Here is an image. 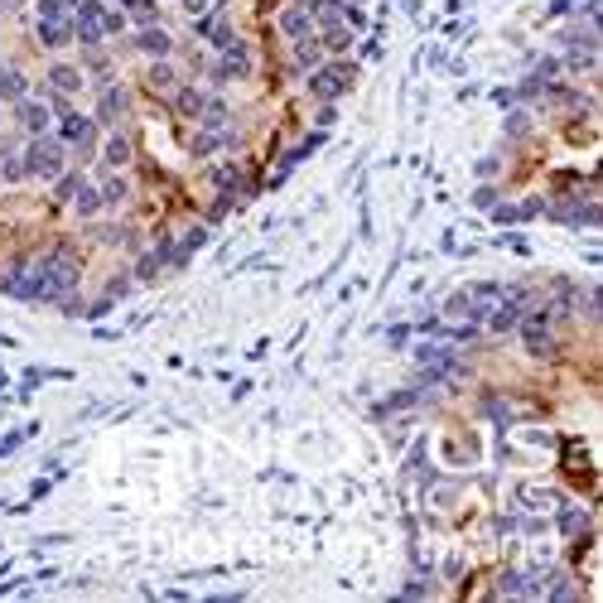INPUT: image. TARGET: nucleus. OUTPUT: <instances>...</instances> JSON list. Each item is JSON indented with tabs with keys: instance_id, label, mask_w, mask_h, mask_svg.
I'll return each mask as SVG.
<instances>
[{
	"instance_id": "9d476101",
	"label": "nucleus",
	"mask_w": 603,
	"mask_h": 603,
	"mask_svg": "<svg viewBox=\"0 0 603 603\" xmlns=\"http://www.w3.org/2000/svg\"><path fill=\"white\" fill-rule=\"evenodd\" d=\"M92 179H97V189H102L107 213H126V208L136 203V179H131V169H92Z\"/></svg>"
},
{
	"instance_id": "c85d7f7f",
	"label": "nucleus",
	"mask_w": 603,
	"mask_h": 603,
	"mask_svg": "<svg viewBox=\"0 0 603 603\" xmlns=\"http://www.w3.org/2000/svg\"><path fill=\"white\" fill-rule=\"evenodd\" d=\"M502 131H507V145L526 140V136H531V111H526V107H512V111H507V121H502Z\"/></svg>"
},
{
	"instance_id": "a878e982",
	"label": "nucleus",
	"mask_w": 603,
	"mask_h": 603,
	"mask_svg": "<svg viewBox=\"0 0 603 603\" xmlns=\"http://www.w3.org/2000/svg\"><path fill=\"white\" fill-rule=\"evenodd\" d=\"M121 10H126V20H131V29L165 25V10H160V0H121Z\"/></svg>"
},
{
	"instance_id": "bb28decb",
	"label": "nucleus",
	"mask_w": 603,
	"mask_h": 603,
	"mask_svg": "<svg viewBox=\"0 0 603 603\" xmlns=\"http://www.w3.org/2000/svg\"><path fill=\"white\" fill-rule=\"evenodd\" d=\"M237 208H242V203H237V193H208V203L198 208V218L208 222V227H218V222L227 218V213H237Z\"/></svg>"
},
{
	"instance_id": "f3484780",
	"label": "nucleus",
	"mask_w": 603,
	"mask_h": 603,
	"mask_svg": "<svg viewBox=\"0 0 603 603\" xmlns=\"http://www.w3.org/2000/svg\"><path fill=\"white\" fill-rule=\"evenodd\" d=\"M179 150L189 155L193 165H208V160H218V155H222V131L189 126V131H179Z\"/></svg>"
},
{
	"instance_id": "79ce46f5",
	"label": "nucleus",
	"mask_w": 603,
	"mask_h": 603,
	"mask_svg": "<svg viewBox=\"0 0 603 603\" xmlns=\"http://www.w3.org/2000/svg\"><path fill=\"white\" fill-rule=\"evenodd\" d=\"M353 5H367V0H353Z\"/></svg>"
},
{
	"instance_id": "c9c22d12",
	"label": "nucleus",
	"mask_w": 603,
	"mask_h": 603,
	"mask_svg": "<svg viewBox=\"0 0 603 603\" xmlns=\"http://www.w3.org/2000/svg\"><path fill=\"white\" fill-rule=\"evenodd\" d=\"M343 25L353 29V34H362V29H367V5H353V0H348V5H343Z\"/></svg>"
},
{
	"instance_id": "412c9836",
	"label": "nucleus",
	"mask_w": 603,
	"mask_h": 603,
	"mask_svg": "<svg viewBox=\"0 0 603 603\" xmlns=\"http://www.w3.org/2000/svg\"><path fill=\"white\" fill-rule=\"evenodd\" d=\"M29 92H34V78H29L20 63H5V68H0V107H15Z\"/></svg>"
},
{
	"instance_id": "ea45409f",
	"label": "nucleus",
	"mask_w": 603,
	"mask_h": 603,
	"mask_svg": "<svg viewBox=\"0 0 603 603\" xmlns=\"http://www.w3.org/2000/svg\"><path fill=\"white\" fill-rule=\"evenodd\" d=\"M0 126H10V107H0Z\"/></svg>"
},
{
	"instance_id": "7c9ffc66",
	"label": "nucleus",
	"mask_w": 603,
	"mask_h": 603,
	"mask_svg": "<svg viewBox=\"0 0 603 603\" xmlns=\"http://www.w3.org/2000/svg\"><path fill=\"white\" fill-rule=\"evenodd\" d=\"M0 179H5V189H29V169L20 155H10V160H0Z\"/></svg>"
},
{
	"instance_id": "0eeeda50",
	"label": "nucleus",
	"mask_w": 603,
	"mask_h": 603,
	"mask_svg": "<svg viewBox=\"0 0 603 603\" xmlns=\"http://www.w3.org/2000/svg\"><path fill=\"white\" fill-rule=\"evenodd\" d=\"M189 34L198 39V44H208V54H222V49H232L237 39H242V29H237V20L227 15V10H208V15H198L189 25Z\"/></svg>"
},
{
	"instance_id": "aec40b11",
	"label": "nucleus",
	"mask_w": 603,
	"mask_h": 603,
	"mask_svg": "<svg viewBox=\"0 0 603 603\" xmlns=\"http://www.w3.org/2000/svg\"><path fill=\"white\" fill-rule=\"evenodd\" d=\"M92 174V169L83 165H68L63 174H58L54 184H49V213H58V208H68L73 198H78V189H83V179Z\"/></svg>"
},
{
	"instance_id": "2f4dec72",
	"label": "nucleus",
	"mask_w": 603,
	"mask_h": 603,
	"mask_svg": "<svg viewBox=\"0 0 603 603\" xmlns=\"http://www.w3.org/2000/svg\"><path fill=\"white\" fill-rule=\"evenodd\" d=\"M78 0H34V20H68Z\"/></svg>"
},
{
	"instance_id": "f257e3e1",
	"label": "nucleus",
	"mask_w": 603,
	"mask_h": 603,
	"mask_svg": "<svg viewBox=\"0 0 603 603\" xmlns=\"http://www.w3.org/2000/svg\"><path fill=\"white\" fill-rule=\"evenodd\" d=\"M357 73H362V68H357V58H348V54H343V58H324V63H319V68H314L300 87H304V97H309V102H343V97L357 87Z\"/></svg>"
},
{
	"instance_id": "cd10ccee",
	"label": "nucleus",
	"mask_w": 603,
	"mask_h": 603,
	"mask_svg": "<svg viewBox=\"0 0 603 603\" xmlns=\"http://www.w3.org/2000/svg\"><path fill=\"white\" fill-rule=\"evenodd\" d=\"M174 232H179V247L189 251V256H193V251H203V247H208V237H213V227H208L203 218H189L184 227H174Z\"/></svg>"
},
{
	"instance_id": "4c0bfd02",
	"label": "nucleus",
	"mask_w": 603,
	"mask_h": 603,
	"mask_svg": "<svg viewBox=\"0 0 603 603\" xmlns=\"http://www.w3.org/2000/svg\"><path fill=\"white\" fill-rule=\"evenodd\" d=\"M502 174V150H493L488 160H478V179H497Z\"/></svg>"
},
{
	"instance_id": "20e7f679",
	"label": "nucleus",
	"mask_w": 603,
	"mask_h": 603,
	"mask_svg": "<svg viewBox=\"0 0 603 603\" xmlns=\"http://www.w3.org/2000/svg\"><path fill=\"white\" fill-rule=\"evenodd\" d=\"M131 116H136V92H131V83L116 78L111 87H97V92H92V121H97L102 131L131 126Z\"/></svg>"
},
{
	"instance_id": "7ed1b4c3",
	"label": "nucleus",
	"mask_w": 603,
	"mask_h": 603,
	"mask_svg": "<svg viewBox=\"0 0 603 603\" xmlns=\"http://www.w3.org/2000/svg\"><path fill=\"white\" fill-rule=\"evenodd\" d=\"M54 136L73 150V165H83V169H92L97 165V145H102V126L92 121V111H83V107H73L68 116H58L54 121Z\"/></svg>"
},
{
	"instance_id": "f704fd0d",
	"label": "nucleus",
	"mask_w": 603,
	"mask_h": 603,
	"mask_svg": "<svg viewBox=\"0 0 603 603\" xmlns=\"http://www.w3.org/2000/svg\"><path fill=\"white\" fill-rule=\"evenodd\" d=\"M20 145H25V136H20L15 126H0V160H10V155H20Z\"/></svg>"
},
{
	"instance_id": "a19ab883",
	"label": "nucleus",
	"mask_w": 603,
	"mask_h": 603,
	"mask_svg": "<svg viewBox=\"0 0 603 603\" xmlns=\"http://www.w3.org/2000/svg\"><path fill=\"white\" fill-rule=\"evenodd\" d=\"M5 193H10V189H5V179H0V198H5Z\"/></svg>"
},
{
	"instance_id": "b1692460",
	"label": "nucleus",
	"mask_w": 603,
	"mask_h": 603,
	"mask_svg": "<svg viewBox=\"0 0 603 603\" xmlns=\"http://www.w3.org/2000/svg\"><path fill=\"white\" fill-rule=\"evenodd\" d=\"M126 271H131V280H136V285H155L160 275H169L165 261H160V256H155L150 247L136 251V256H126Z\"/></svg>"
},
{
	"instance_id": "e433bc0d",
	"label": "nucleus",
	"mask_w": 603,
	"mask_h": 603,
	"mask_svg": "<svg viewBox=\"0 0 603 603\" xmlns=\"http://www.w3.org/2000/svg\"><path fill=\"white\" fill-rule=\"evenodd\" d=\"M338 121V102H314V131H329Z\"/></svg>"
},
{
	"instance_id": "5701e85b",
	"label": "nucleus",
	"mask_w": 603,
	"mask_h": 603,
	"mask_svg": "<svg viewBox=\"0 0 603 603\" xmlns=\"http://www.w3.org/2000/svg\"><path fill=\"white\" fill-rule=\"evenodd\" d=\"M237 121V107H232V97L227 92H208V102H203V116H198V126H208V131H222V126H232Z\"/></svg>"
},
{
	"instance_id": "423d86ee",
	"label": "nucleus",
	"mask_w": 603,
	"mask_h": 603,
	"mask_svg": "<svg viewBox=\"0 0 603 603\" xmlns=\"http://www.w3.org/2000/svg\"><path fill=\"white\" fill-rule=\"evenodd\" d=\"M126 54L145 58V63H155V58H174L179 54V39H174V29L169 25H150V29H131L126 39H116Z\"/></svg>"
},
{
	"instance_id": "39448f33",
	"label": "nucleus",
	"mask_w": 603,
	"mask_h": 603,
	"mask_svg": "<svg viewBox=\"0 0 603 603\" xmlns=\"http://www.w3.org/2000/svg\"><path fill=\"white\" fill-rule=\"evenodd\" d=\"M136 160H140L136 126H116V131H102L97 165H92V169H136Z\"/></svg>"
},
{
	"instance_id": "f03ea898",
	"label": "nucleus",
	"mask_w": 603,
	"mask_h": 603,
	"mask_svg": "<svg viewBox=\"0 0 603 603\" xmlns=\"http://www.w3.org/2000/svg\"><path fill=\"white\" fill-rule=\"evenodd\" d=\"M20 160H25V169H29V184H54L58 174L73 165V150L49 131V136H25Z\"/></svg>"
},
{
	"instance_id": "6ab92c4d",
	"label": "nucleus",
	"mask_w": 603,
	"mask_h": 603,
	"mask_svg": "<svg viewBox=\"0 0 603 603\" xmlns=\"http://www.w3.org/2000/svg\"><path fill=\"white\" fill-rule=\"evenodd\" d=\"M541 208H546V193H526V198H517V203H493V208H488V218L502 222V227H512V222L541 218Z\"/></svg>"
},
{
	"instance_id": "9b49d317",
	"label": "nucleus",
	"mask_w": 603,
	"mask_h": 603,
	"mask_svg": "<svg viewBox=\"0 0 603 603\" xmlns=\"http://www.w3.org/2000/svg\"><path fill=\"white\" fill-rule=\"evenodd\" d=\"M324 44H319V34H309V39H300V44H285V63H280V73L290 78V83H304L319 63H324Z\"/></svg>"
},
{
	"instance_id": "f8f14e48",
	"label": "nucleus",
	"mask_w": 603,
	"mask_h": 603,
	"mask_svg": "<svg viewBox=\"0 0 603 603\" xmlns=\"http://www.w3.org/2000/svg\"><path fill=\"white\" fill-rule=\"evenodd\" d=\"M44 87H54V92H63V97H83L87 92V73L78 68V58H49L44 63V78H39Z\"/></svg>"
},
{
	"instance_id": "393cba45",
	"label": "nucleus",
	"mask_w": 603,
	"mask_h": 603,
	"mask_svg": "<svg viewBox=\"0 0 603 603\" xmlns=\"http://www.w3.org/2000/svg\"><path fill=\"white\" fill-rule=\"evenodd\" d=\"M314 34H319V44H324V54H329V58L353 54V44H357V34L348 25H338V20H333V25H319Z\"/></svg>"
},
{
	"instance_id": "1a4fd4ad",
	"label": "nucleus",
	"mask_w": 603,
	"mask_h": 603,
	"mask_svg": "<svg viewBox=\"0 0 603 603\" xmlns=\"http://www.w3.org/2000/svg\"><path fill=\"white\" fill-rule=\"evenodd\" d=\"M10 126L20 131V136H49L54 131V111H49V102L44 97H20L15 107H10Z\"/></svg>"
},
{
	"instance_id": "2eb2a0df",
	"label": "nucleus",
	"mask_w": 603,
	"mask_h": 603,
	"mask_svg": "<svg viewBox=\"0 0 603 603\" xmlns=\"http://www.w3.org/2000/svg\"><path fill=\"white\" fill-rule=\"evenodd\" d=\"M179 83H184V63H179V58H155V63H145V73H140V87H145L150 97H169Z\"/></svg>"
},
{
	"instance_id": "473e14b6",
	"label": "nucleus",
	"mask_w": 603,
	"mask_h": 603,
	"mask_svg": "<svg viewBox=\"0 0 603 603\" xmlns=\"http://www.w3.org/2000/svg\"><path fill=\"white\" fill-rule=\"evenodd\" d=\"M493 203H502V189H497V179H483V184L473 189V208H483V213H488Z\"/></svg>"
},
{
	"instance_id": "c756f323",
	"label": "nucleus",
	"mask_w": 603,
	"mask_h": 603,
	"mask_svg": "<svg viewBox=\"0 0 603 603\" xmlns=\"http://www.w3.org/2000/svg\"><path fill=\"white\" fill-rule=\"evenodd\" d=\"M102 34H107V44H116V39H126V34H131V20H126V10H121V5H107V15H102Z\"/></svg>"
},
{
	"instance_id": "6e6552de",
	"label": "nucleus",
	"mask_w": 603,
	"mask_h": 603,
	"mask_svg": "<svg viewBox=\"0 0 603 603\" xmlns=\"http://www.w3.org/2000/svg\"><path fill=\"white\" fill-rule=\"evenodd\" d=\"M203 102H208V87L184 78V83L174 87L165 97V116L169 121H179V126H198V116H203Z\"/></svg>"
},
{
	"instance_id": "dca6fc26",
	"label": "nucleus",
	"mask_w": 603,
	"mask_h": 603,
	"mask_svg": "<svg viewBox=\"0 0 603 603\" xmlns=\"http://www.w3.org/2000/svg\"><path fill=\"white\" fill-rule=\"evenodd\" d=\"M275 34H280L285 44H300V39L314 34V15L304 10L300 0H285V5L275 10Z\"/></svg>"
},
{
	"instance_id": "ddd939ff",
	"label": "nucleus",
	"mask_w": 603,
	"mask_h": 603,
	"mask_svg": "<svg viewBox=\"0 0 603 603\" xmlns=\"http://www.w3.org/2000/svg\"><path fill=\"white\" fill-rule=\"evenodd\" d=\"M34 44L44 49L49 58H58V54H68V49H78V34H73V15L68 20H34Z\"/></svg>"
},
{
	"instance_id": "a211bd4d",
	"label": "nucleus",
	"mask_w": 603,
	"mask_h": 603,
	"mask_svg": "<svg viewBox=\"0 0 603 603\" xmlns=\"http://www.w3.org/2000/svg\"><path fill=\"white\" fill-rule=\"evenodd\" d=\"M560 512H555V531L565 536V541H584V536H594V507H575V502H555Z\"/></svg>"
},
{
	"instance_id": "4468645a",
	"label": "nucleus",
	"mask_w": 603,
	"mask_h": 603,
	"mask_svg": "<svg viewBox=\"0 0 603 603\" xmlns=\"http://www.w3.org/2000/svg\"><path fill=\"white\" fill-rule=\"evenodd\" d=\"M78 68L87 73V87H92V92H97V87H111L121 78V63H116V54H111L107 44H102V49H78Z\"/></svg>"
},
{
	"instance_id": "58836bf2",
	"label": "nucleus",
	"mask_w": 603,
	"mask_h": 603,
	"mask_svg": "<svg viewBox=\"0 0 603 603\" xmlns=\"http://www.w3.org/2000/svg\"><path fill=\"white\" fill-rule=\"evenodd\" d=\"M213 5H218V0H179V10H184L189 20H198V15H208Z\"/></svg>"
},
{
	"instance_id": "4be33fe9",
	"label": "nucleus",
	"mask_w": 603,
	"mask_h": 603,
	"mask_svg": "<svg viewBox=\"0 0 603 603\" xmlns=\"http://www.w3.org/2000/svg\"><path fill=\"white\" fill-rule=\"evenodd\" d=\"M68 208H73V218H78V227L107 213V203H102V189H97V179H92V174L83 179V189H78V198H73Z\"/></svg>"
},
{
	"instance_id": "72a5a7b5",
	"label": "nucleus",
	"mask_w": 603,
	"mask_h": 603,
	"mask_svg": "<svg viewBox=\"0 0 603 603\" xmlns=\"http://www.w3.org/2000/svg\"><path fill=\"white\" fill-rule=\"evenodd\" d=\"M444 314H449V319H473V300H468V290H454V295L444 300Z\"/></svg>"
}]
</instances>
